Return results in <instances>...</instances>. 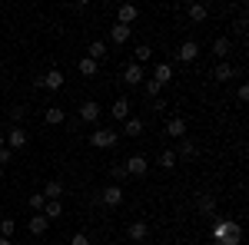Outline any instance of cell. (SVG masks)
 Returning a JSON list of instances; mask_svg holds the SVG:
<instances>
[{"mask_svg":"<svg viewBox=\"0 0 249 245\" xmlns=\"http://www.w3.org/2000/svg\"><path fill=\"white\" fill-rule=\"evenodd\" d=\"M136 17H140V10H136L133 3H120V7H116V23H123V27H130V23H133Z\"/></svg>","mask_w":249,"mask_h":245,"instance_id":"obj_10","label":"cell"},{"mask_svg":"<svg viewBox=\"0 0 249 245\" xmlns=\"http://www.w3.org/2000/svg\"><path fill=\"white\" fill-rule=\"evenodd\" d=\"M3 136H7V149H23V146H27V132L20 130V126H14V130H7L3 132Z\"/></svg>","mask_w":249,"mask_h":245,"instance_id":"obj_7","label":"cell"},{"mask_svg":"<svg viewBox=\"0 0 249 245\" xmlns=\"http://www.w3.org/2000/svg\"><path fill=\"white\" fill-rule=\"evenodd\" d=\"M156 163H160L163 169H176V163H179V159H176V149H163V152H160V159H156Z\"/></svg>","mask_w":249,"mask_h":245,"instance_id":"obj_24","label":"cell"},{"mask_svg":"<svg viewBox=\"0 0 249 245\" xmlns=\"http://www.w3.org/2000/svg\"><path fill=\"white\" fill-rule=\"evenodd\" d=\"M80 119H83V123H96V119H100V103H96V99L80 103Z\"/></svg>","mask_w":249,"mask_h":245,"instance_id":"obj_12","label":"cell"},{"mask_svg":"<svg viewBox=\"0 0 249 245\" xmlns=\"http://www.w3.org/2000/svg\"><path fill=\"white\" fill-rule=\"evenodd\" d=\"M130 33H133V27H123V23H113V27H110V40L120 43V47L130 40Z\"/></svg>","mask_w":249,"mask_h":245,"instance_id":"obj_17","label":"cell"},{"mask_svg":"<svg viewBox=\"0 0 249 245\" xmlns=\"http://www.w3.org/2000/svg\"><path fill=\"white\" fill-rule=\"evenodd\" d=\"M27 229H30V235H47L50 219H47L43 212H34V215H30V222H27Z\"/></svg>","mask_w":249,"mask_h":245,"instance_id":"obj_8","label":"cell"},{"mask_svg":"<svg viewBox=\"0 0 249 245\" xmlns=\"http://www.w3.org/2000/svg\"><path fill=\"white\" fill-rule=\"evenodd\" d=\"M63 192H67V186H63L60 179H50V182L43 186V199H47V202H53V199H60Z\"/></svg>","mask_w":249,"mask_h":245,"instance_id":"obj_15","label":"cell"},{"mask_svg":"<svg viewBox=\"0 0 249 245\" xmlns=\"http://www.w3.org/2000/svg\"><path fill=\"white\" fill-rule=\"evenodd\" d=\"M150 57H153V47H150V43H140V47L133 50V63H140V66H146Z\"/></svg>","mask_w":249,"mask_h":245,"instance_id":"obj_19","label":"cell"},{"mask_svg":"<svg viewBox=\"0 0 249 245\" xmlns=\"http://www.w3.org/2000/svg\"><path fill=\"white\" fill-rule=\"evenodd\" d=\"M230 50H232L230 37H216V40H213V53H216L219 60H226V57H230Z\"/></svg>","mask_w":249,"mask_h":245,"instance_id":"obj_18","label":"cell"},{"mask_svg":"<svg viewBox=\"0 0 249 245\" xmlns=\"http://www.w3.org/2000/svg\"><path fill=\"white\" fill-rule=\"evenodd\" d=\"M43 215H47L50 222H53V219H60V215H63V202H60V199L47 202V206H43Z\"/></svg>","mask_w":249,"mask_h":245,"instance_id":"obj_25","label":"cell"},{"mask_svg":"<svg viewBox=\"0 0 249 245\" xmlns=\"http://www.w3.org/2000/svg\"><path fill=\"white\" fill-rule=\"evenodd\" d=\"M10 159H14V149H7V146H3V149H0V166H7Z\"/></svg>","mask_w":249,"mask_h":245,"instance_id":"obj_33","label":"cell"},{"mask_svg":"<svg viewBox=\"0 0 249 245\" xmlns=\"http://www.w3.org/2000/svg\"><path fill=\"white\" fill-rule=\"evenodd\" d=\"M90 143H93L96 149H110V146L120 143V132L116 130H96V132H90Z\"/></svg>","mask_w":249,"mask_h":245,"instance_id":"obj_2","label":"cell"},{"mask_svg":"<svg viewBox=\"0 0 249 245\" xmlns=\"http://www.w3.org/2000/svg\"><path fill=\"white\" fill-rule=\"evenodd\" d=\"M14 232H17V222L14 219H3L0 222V239H14Z\"/></svg>","mask_w":249,"mask_h":245,"instance_id":"obj_31","label":"cell"},{"mask_svg":"<svg viewBox=\"0 0 249 245\" xmlns=\"http://www.w3.org/2000/svg\"><path fill=\"white\" fill-rule=\"evenodd\" d=\"M236 99L246 103V99H249V86H239V90H236Z\"/></svg>","mask_w":249,"mask_h":245,"instance_id":"obj_36","label":"cell"},{"mask_svg":"<svg viewBox=\"0 0 249 245\" xmlns=\"http://www.w3.org/2000/svg\"><path fill=\"white\" fill-rule=\"evenodd\" d=\"M143 93H146V99H160L163 86H160V83H153V80H143Z\"/></svg>","mask_w":249,"mask_h":245,"instance_id":"obj_29","label":"cell"},{"mask_svg":"<svg viewBox=\"0 0 249 245\" xmlns=\"http://www.w3.org/2000/svg\"><path fill=\"white\" fill-rule=\"evenodd\" d=\"M190 156H196V143H193V139H183V143H179V152H176V159H190Z\"/></svg>","mask_w":249,"mask_h":245,"instance_id":"obj_30","label":"cell"},{"mask_svg":"<svg viewBox=\"0 0 249 245\" xmlns=\"http://www.w3.org/2000/svg\"><path fill=\"white\" fill-rule=\"evenodd\" d=\"M140 132H143V119H133V116H130V119L123 123V136H140Z\"/></svg>","mask_w":249,"mask_h":245,"instance_id":"obj_26","label":"cell"},{"mask_svg":"<svg viewBox=\"0 0 249 245\" xmlns=\"http://www.w3.org/2000/svg\"><path fill=\"white\" fill-rule=\"evenodd\" d=\"M206 17H210V7H206V3H190V20L193 23H203Z\"/></svg>","mask_w":249,"mask_h":245,"instance_id":"obj_20","label":"cell"},{"mask_svg":"<svg viewBox=\"0 0 249 245\" xmlns=\"http://www.w3.org/2000/svg\"><path fill=\"white\" fill-rule=\"evenodd\" d=\"M166 136H173V139H186V119H183V116H173L170 123H166Z\"/></svg>","mask_w":249,"mask_h":245,"instance_id":"obj_14","label":"cell"},{"mask_svg":"<svg viewBox=\"0 0 249 245\" xmlns=\"http://www.w3.org/2000/svg\"><path fill=\"white\" fill-rule=\"evenodd\" d=\"M3 146H7V136H3V132H0V149H3Z\"/></svg>","mask_w":249,"mask_h":245,"instance_id":"obj_38","label":"cell"},{"mask_svg":"<svg viewBox=\"0 0 249 245\" xmlns=\"http://www.w3.org/2000/svg\"><path fill=\"white\" fill-rule=\"evenodd\" d=\"M0 245H14V239H0Z\"/></svg>","mask_w":249,"mask_h":245,"instance_id":"obj_39","label":"cell"},{"mask_svg":"<svg viewBox=\"0 0 249 245\" xmlns=\"http://www.w3.org/2000/svg\"><path fill=\"white\" fill-rule=\"evenodd\" d=\"M100 202H103L107 209L123 206V186H107L103 192H100Z\"/></svg>","mask_w":249,"mask_h":245,"instance_id":"obj_4","label":"cell"},{"mask_svg":"<svg viewBox=\"0 0 249 245\" xmlns=\"http://www.w3.org/2000/svg\"><path fill=\"white\" fill-rule=\"evenodd\" d=\"M70 245H90V239H87V235H83V232H77V235H73V239H70Z\"/></svg>","mask_w":249,"mask_h":245,"instance_id":"obj_35","label":"cell"},{"mask_svg":"<svg viewBox=\"0 0 249 245\" xmlns=\"http://www.w3.org/2000/svg\"><path fill=\"white\" fill-rule=\"evenodd\" d=\"M143 80H146V70H143L140 63H126V66H123V83H126V86H140Z\"/></svg>","mask_w":249,"mask_h":245,"instance_id":"obj_3","label":"cell"},{"mask_svg":"<svg viewBox=\"0 0 249 245\" xmlns=\"http://www.w3.org/2000/svg\"><path fill=\"white\" fill-rule=\"evenodd\" d=\"M43 206H47L43 192H34V196H30V209H34V212H43Z\"/></svg>","mask_w":249,"mask_h":245,"instance_id":"obj_32","label":"cell"},{"mask_svg":"<svg viewBox=\"0 0 249 245\" xmlns=\"http://www.w3.org/2000/svg\"><path fill=\"white\" fill-rule=\"evenodd\" d=\"M10 119H14V126H17L20 119H23V106H14V110H10Z\"/></svg>","mask_w":249,"mask_h":245,"instance_id":"obj_34","label":"cell"},{"mask_svg":"<svg viewBox=\"0 0 249 245\" xmlns=\"http://www.w3.org/2000/svg\"><path fill=\"white\" fill-rule=\"evenodd\" d=\"M243 242V226L236 222V219H230V222H223V239L216 245H239Z\"/></svg>","mask_w":249,"mask_h":245,"instance_id":"obj_1","label":"cell"},{"mask_svg":"<svg viewBox=\"0 0 249 245\" xmlns=\"http://www.w3.org/2000/svg\"><path fill=\"white\" fill-rule=\"evenodd\" d=\"M63 80H67V76L60 73V70H47V73H43V80H37V86H47V90H60V86H63Z\"/></svg>","mask_w":249,"mask_h":245,"instance_id":"obj_13","label":"cell"},{"mask_svg":"<svg viewBox=\"0 0 249 245\" xmlns=\"http://www.w3.org/2000/svg\"><path fill=\"white\" fill-rule=\"evenodd\" d=\"M196 57H199V43H196V40H183V43H179V50H176V60L193 63Z\"/></svg>","mask_w":249,"mask_h":245,"instance_id":"obj_6","label":"cell"},{"mask_svg":"<svg viewBox=\"0 0 249 245\" xmlns=\"http://www.w3.org/2000/svg\"><path fill=\"white\" fill-rule=\"evenodd\" d=\"M87 57L100 63V60L107 57V40H93V43H90V50H87Z\"/></svg>","mask_w":249,"mask_h":245,"instance_id":"obj_21","label":"cell"},{"mask_svg":"<svg viewBox=\"0 0 249 245\" xmlns=\"http://www.w3.org/2000/svg\"><path fill=\"white\" fill-rule=\"evenodd\" d=\"M140 245H156V242H150V239H146V242H140Z\"/></svg>","mask_w":249,"mask_h":245,"instance_id":"obj_40","label":"cell"},{"mask_svg":"<svg viewBox=\"0 0 249 245\" xmlns=\"http://www.w3.org/2000/svg\"><path fill=\"white\" fill-rule=\"evenodd\" d=\"M123 169H126V176H146L150 163H146V156H140V152H136V156L126 159V166H123Z\"/></svg>","mask_w":249,"mask_h":245,"instance_id":"obj_5","label":"cell"},{"mask_svg":"<svg viewBox=\"0 0 249 245\" xmlns=\"http://www.w3.org/2000/svg\"><path fill=\"white\" fill-rule=\"evenodd\" d=\"M213 76H216V83H230L232 76H236V70H232L230 63H219V66L213 70Z\"/></svg>","mask_w":249,"mask_h":245,"instance_id":"obj_22","label":"cell"},{"mask_svg":"<svg viewBox=\"0 0 249 245\" xmlns=\"http://www.w3.org/2000/svg\"><path fill=\"white\" fill-rule=\"evenodd\" d=\"M110 172H113V179H123V176H126V169H123V166H113Z\"/></svg>","mask_w":249,"mask_h":245,"instance_id":"obj_37","label":"cell"},{"mask_svg":"<svg viewBox=\"0 0 249 245\" xmlns=\"http://www.w3.org/2000/svg\"><path fill=\"white\" fill-rule=\"evenodd\" d=\"M199 212H203V215H213V212H216V196H210V192L199 196Z\"/></svg>","mask_w":249,"mask_h":245,"instance_id":"obj_27","label":"cell"},{"mask_svg":"<svg viewBox=\"0 0 249 245\" xmlns=\"http://www.w3.org/2000/svg\"><path fill=\"white\" fill-rule=\"evenodd\" d=\"M110 116H113L116 123H126V119H130V99H126V96H120L113 106H110Z\"/></svg>","mask_w":249,"mask_h":245,"instance_id":"obj_11","label":"cell"},{"mask_svg":"<svg viewBox=\"0 0 249 245\" xmlns=\"http://www.w3.org/2000/svg\"><path fill=\"white\" fill-rule=\"evenodd\" d=\"M43 119H47L50 126H60V123L67 119V113H63L60 106H47V113H43Z\"/></svg>","mask_w":249,"mask_h":245,"instance_id":"obj_23","label":"cell"},{"mask_svg":"<svg viewBox=\"0 0 249 245\" xmlns=\"http://www.w3.org/2000/svg\"><path fill=\"white\" fill-rule=\"evenodd\" d=\"M96 70H100V63L90 57H83L80 60V76H96Z\"/></svg>","mask_w":249,"mask_h":245,"instance_id":"obj_28","label":"cell"},{"mask_svg":"<svg viewBox=\"0 0 249 245\" xmlns=\"http://www.w3.org/2000/svg\"><path fill=\"white\" fill-rule=\"evenodd\" d=\"M126 239H133L136 245L146 242V239H150V226H146V222H130V226H126Z\"/></svg>","mask_w":249,"mask_h":245,"instance_id":"obj_9","label":"cell"},{"mask_svg":"<svg viewBox=\"0 0 249 245\" xmlns=\"http://www.w3.org/2000/svg\"><path fill=\"white\" fill-rule=\"evenodd\" d=\"M170 80H173V66H170V63H156V66H153V83L166 86Z\"/></svg>","mask_w":249,"mask_h":245,"instance_id":"obj_16","label":"cell"}]
</instances>
